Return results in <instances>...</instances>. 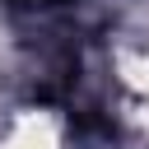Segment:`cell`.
I'll use <instances>...</instances> for the list:
<instances>
[{
    "mask_svg": "<svg viewBox=\"0 0 149 149\" xmlns=\"http://www.w3.org/2000/svg\"><path fill=\"white\" fill-rule=\"evenodd\" d=\"M14 5H65V0H14Z\"/></svg>",
    "mask_w": 149,
    "mask_h": 149,
    "instance_id": "obj_1",
    "label": "cell"
}]
</instances>
